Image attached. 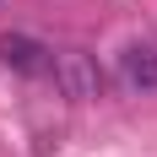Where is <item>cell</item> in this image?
I'll list each match as a JSON object with an SVG mask.
<instances>
[{
    "mask_svg": "<svg viewBox=\"0 0 157 157\" xmlns=\"http://www.w3.org/2000/svg\"><path fill=\"white\" fill-rule=\"evenodd\" d=\"M49 71H54V92H60L65 103H92V98H103V71H98V60L81 54V49L49 54Z\"/></svg>",
    "mask_w": 157,
    "mask_h": 157,
    "instance_id": "6da1fadb",
    "label": "cell"
},
{
    "mask_svg": "<svg viewBox=\"0 0 157 157\" xmlns=\"http://www.w3.org/2000/svg\"><path fill=\"white\" fill-rule=\"evenodd\" d=\"M119 87L136 92V98L157 92V49L152 44H125L119 49Z\"/></svg>",
    "mask_w": 157,
    "mask_h": 157,
    "instance_id": "7a4b0ae2",
    "label": "cell"
},
{
    "mask_svg": "<svg viewBox=\"0 0 157 157\" xmlns=\"http://www.w3.org/2000/svg\"><path fill=\"white\" fill-rule=\"evenodd\" d=\"M0 65L16 76H38V71H49V49L33 33H0Z\"/></svg>",
    "mask_w": 157,
    "mask_h": 157,
    "instance_id": "3957f363",
    "label": "cell"
}]
</instances>
